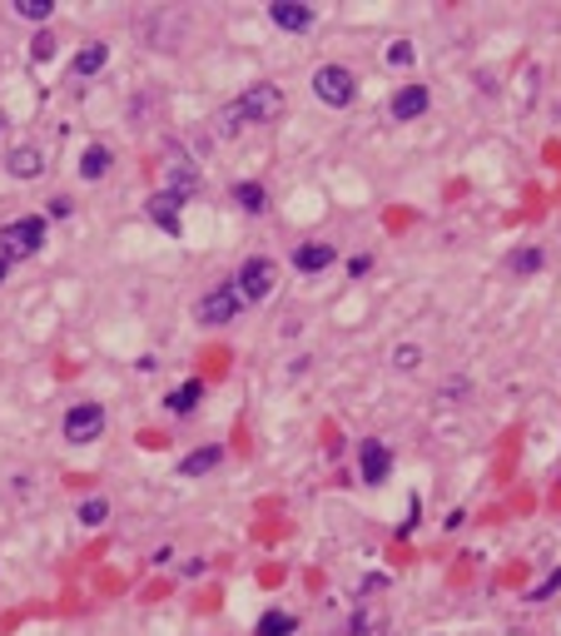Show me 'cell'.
Masks as SVG:
<instances>
[{"instance_id": "6da1fadb", "label": "cell", "mask_w": 561, "mask_h": 636, "mask_svg": "<svg viewBox=\"0 0 561 636\" xmlns=\"http://www.w3.org/2000/svg\"><path fill=\"white\" fill-rule=\"evenodd\" d=\"M283 105H289V100H283L279 85H273V80H258V85H248V90L239 94L234 105L219 115V119H224L219 130H224V135H234L239 125H273V119L283 115Z\"/></svg>"}, {"instance_id": "7a4b0ae2", "label": "cell", "mask_w": 561, "mask_h": 636, "mask_svg": "<svg viewBox=\"0 0 561 636\" xmlns=\"http://www.w3.org/2000/svg\"><path fill=\"white\" fill-rule=\"evenodd\" d=\"M40 244H46V219L40 214H25V219H11V225L0 229V259H30V254H40Z\"/></svg>"}, {"instance_id": "3957f363", "label": "cell", "mask_w": 561, "mask_h": 636, "mask_svg": "<svg viewBox=\"0 0 561 636\" xmlns=\"http://www.w3.org/2000/svg\"><path fill=\"white\" fill-rule=\"evenodd\" d=\"M273 283H279V264L264 259V254H254V259L239 264L234 294H239V304H264V298L273 294Z\"/></svg>"}, {"instance_id": "277c9868", "label": "cell", "mask_w": 561, "mask_h": 636, "mask_svg": "<svg viewBox=\"0 0 561 636\" xmlns=\"http://www.w3.org/2000/svg\"><path fill=\"white\" fill-rule=\"evenodd\" d=\"M314 94L328 110H348L358 100V80H353L348 65H318L314 71Z\"/></svg>"}, {"instance_id": "5b68a950", "label": "cell", "mask_w": 561, "mask_h": 636, "mask_svg": "<svg viewBox=\"0 0 561 636\" xmlns=\"http://www.w3.org/2000/svg\"><path fill=\"white\" fill-rule=\"evenodd\" d=\"M100 433H105V408H100V403H75V408L65 412V437H71V443H94Z\"/></svg>"}, {"instance_id": "8992f818", "label": "cell", "mask_w": 561, "mask_h": 636, "mask_svg": "<svg viewBox=\"0 0 561 636\" xmlns=\"http://www.w3.org/2000/svg\"><path fill=\"white\" fill-rule=\"evenodd\" d=\"M239 294H234V283H219V289H209V294L200 298V318L204 323H229V318H239Z\"/></svg>"}, {"instance_id": "52a82bcc", "label": "cell", "mask_w": 561, "mask_h": 636, "mask_svg": "<svg viewBox=\"0 0 561 636\" xmlns=\"http://www.w3.org/2000/svg\"><path fill=\"white\" fill-rule=\"evenodd\" d=\"M358 472H362V483H387V472H393V448L378 443V437H368V443L358 448Z\"/></svg>"}, {"instance_id": "ba28073f", "label": "cell", "mask_w": 561, "mask_h": 636, "mask_svg": "<svg viewBox=\"0 0 561 636\" xmlns=\"http://www.w3.org/2000/svg\"><path fill=\"white\" fill-rule=\"evenodd\" d=\"M269 21L279 25V30H293V36H304V30H314V5H298V0H273L269 5Z\"/></svg>"}, {"instance_id": "9c48e42d", "label": "cell", "mask_w": 561, "mask_h": 636, "mask_svg": "<svg viewBox=\"0 0 561 636\" xmlns=\"http://www.w3.org/2000/svg\"><path fill=\"white\" fill-rule=\"evenodd\" d=\"M144 209H150V219H154V225H160L169 239H179V234H184V225H179V209H184V200H179V194L160 189V194H154V200L144 204Z\"/></svg>"}, {"instance_id": "30bf717a", "label": "cell", "mask_w": 561, "mask_h": 636, "mask_svg": "<svg viewBox=\"0 0 561 636\" xmlns=\"http://www.w3.org/2000/svg\"><path fill=\"white\" fill-rule=\"evenodd\" d=\"M428 105H433L428 85H403V90L393 94V119H422L428 115Z\"/></svg>"}, {"instance_id": "8fae6325", "label": "cell", "mask_w": 561, "mask_h": 636, "mask_svg": "<svg viewBox=\"0 0 561 636\" xmlns=\"http://www.w3.org/2000/svg\"><path fill=\"white\" fill-rule=\"evenodd\" d=\"M5 169H11L15 179H40V175H46V160H40V150H36V144H21V150H11Z\"/></svg>"}, {"instance_id": "7c38bea8", "label": "cell", "mask_w": 561, "mask_h": 636, "mask_svg": "<svg viewBox=\"0 0 561 636\" xmlns=\"http://www.w3.org/2000/svg\"><path fill=\"white\" fill-rule=\"evenodd\" d=\"M333 264V244H298L293 249V269L298 274H323Z\"/></svg>"}, {"instance_id": "4fadbf2b", "label": "cell", "mask_w": 561, "mask_h": 636, "mask_svg": "<svg viewBox=\"0 0 561 636\" xmlns=\"http://www.w3.org/2000/svg\"><path fill=\"white\" fill-rule=\"evenodd\" d=\"M219 462H224V448H219V443H209V448L189 453V458L179 462V478H204V472H214Z\"/></svg>"}, {"instance_id": "5bb4252c", "label": "cell", "mask_w": 561, "mask_h": 636, "mask_svg": "<svg viewBox=\"0 0 561 636\" xmlns=\"http://www.w3.org/2000/svg\"><path fill=\"white\" fill-rule=\"evenodd\" d=\"M105 60H110V46H105V40H94V46H85L80 55H75V75H80V80H90V75L105 71Z\"/></svg>"}, {"instance_id": "9a60e30c", "label": "cell", "mask_w": 561, "mask_h": 636, "mask_svg": "<svg viewBox=\"0 0 561 636\" xmlns=\"http://www.w3.org/2000/svg\"><path fill=\"white\" fill-rule=\"evenodd\" d=\"M200 398H204V383H200V378H189V383H179V389L169 393L164 403H169V412H194V408H200Z\"/></svg>"}, {"instance_id": "2e32d148", "label": "cell", "mask_w": 561, "mask_h": 636, "mask_svg": "<svg viewBox=\"0 0 561 636\" xmlns=\"http://www.w3.org/2000/svg\"><path fill=\"white\" fill-rule=\"evenodd\" d=\"M541 264H547V254H541L537 244H526V249H512V254H507V269H512V274H537Z\"/></svg>"}, {"instance_id": "e0dca14e", "label": "cell", "mask_w": 561, "mask_h": 636, "mask_svg": "<svg viewBox=\"0 0 561 636\" xmlns=\"http://www.w3.org/2000/svg\"><path fill=\"white\" fill-rule=\"evenodd\" d=\"M110 160H115V154H110L105 144H90V150L80 154V175H85V179H100V175H110Z\"/></svg>"}, {"instance_id": "ac0fdd59", "label": "cell", "mask_w": 561, "mask_h": 636, "mask_svg": "<svg viewBox=\"0 0 561 636\" xmlns=\"http://www.w3.org/2000/svg\"><path fill=\"white\" fill-rule=\"evenodd\" d=\"M194 189H200L194 165H189V160H175V169H169V194H179V200H184V194H194Z\"/></svg>"}, {"instance_id": "d6986e66", "label": "cell", "mask_w": 561, "mask_h": 636, "mask_svg": "<svg viewBox=\"0 0 561 636\" xmlns=\"http://www.w3.org/2000/svg\"><path fill=\"white\" fill-rule=\"evenodd\" d=\"M298 632V622H293L289 612H264L258 616V636H293Z\"/></svg>"}, {"instance_id": "ffe728a7", "label": "cell", "mask_w": 561, "mask_h": 636, "mask_svg": "<svg viewBox=\"0 0 561 636\" xmlns=\"http://www.w3.org/2000/svg\"><path fill=\"white\" fill-rule=\"evenodd\" d=\"M234 200H239V209H248V214H264V209H269V194H264V185H234Z\"/></svg>"}, {"instance_id": "44dd1931", "label": "cell", "mask_w": 561, "mask_h": 636, "mask_svg": "<svg viewBox=\"0 0 561 636\" xmlns=\"http://www.w3.org/2000/svg\"><path fill=\"white\" fill-rule=\"evenodd\" d=\"M15 11H21L25 21H50V15H55V0H15Z\"/></svg>"}, {"instance_id": "7402d4cb", "label": "cell", "mask_w": 561, "mask_h": 636, "mask_svg": "<svg viewBox=\"0 0 561 636\" xmlns=\"http://www.w3.org/2000/svg\"><path fill=\"white\" fill-rule=\"evenodd\" d=\"M105 518H110V503H105V497H90V503H80V522H85V527H100Z\"/></svg>"}, {"instance_id": "603a6c76", "label": "cell", "mask_w": 561, "mask_h": 636, "mask_svg": "<svg viewBox=\"0 0 561 636\" xmlns=\"http://www.w3.org/2000/svg\"><path fill=\"white\" fill-rule=\"evenodd\" d=\"M418 358H422V348H418V343H398V354H393V364H398V368H418Z\"/></svg>"}, {"instance_id": "cb8c5ba5", "label": "cell", "mask_w": 561, "mask_h": 636, "mask_svg": "<svg viewBox=\"0 0 561 636\" xmlns=\"http://www.w3.org/2000/svg\"><path fill=\"white\" fill-rule=\"evenodd\" d=\"M387 60H393V65H412V46L408 40H398V46L387 50Z\"/></svg>"}, {"instance_id": "d4e9b609", "label": "cell", "mask_w": 561, "mask_h": 636, "mask_svg": "<svg viewBox=\"0 0 561 636\" xmlns=\"http://www.w3.org/2000/svg\"><path fill=\"white\" fill-rule=\"evenodd\" d=\"M557 587H561V572H551V577L541 582L537 592H532V601H547V597H551V592H557Z\"/></svg>"}, {"instance_id": "484cf974", "label": "cell", "mask_w": 561, "mask_h": 636, "mask_svg": "<svg viewBox=\"0 0 561 636\" xmlns=\"http://www.w3.org/2000/svg\"><path fill=\"white\" fill-rule=\"evenodd\" d=\"M36 60H50L55 55V36H36V50H30Z\"/></svg>"}, {"instance_id": "4316f807", "label": "cell", "mask_w": 561, "mask_h": 636, "mask_svg": "<svg viewBox=\"0 0 561 636\" xmlns=\"http://www.w3.org/2000/svg\"><path fill=\"white\" fill-rule=\"evenodd\" d=\"M5 274H11V259H0V283H5Z\"/></svg>"}]
</instances>
